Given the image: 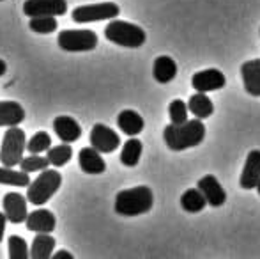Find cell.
Segmentation results:
<instances>
[{
	"instance_id": "1",
	"label": "cell",
	"mask_w": 260,
	"mask_h": 259,
	"mask_svg": "<svg viewBox=\"0 0 260 259\" xmlns=\"http://www.w3.org/2000/svg\"><path fill=\"white\" fill-rule=\"evenodd\" d=\"M206 138V126L202 119H189L182 125H168L163 130V140L172 151H184L202 144Z\"/></svg>"
},
{
	"instance_id": "2",
	"label": "cell",
	"mask_w": 260,
	"mask_h": 259,
	"mask_svg": "<svg viewBox=\"0 0 260 259\" xmlns=\"http://www.w3.org/2000/svg\"><path fill=\"white\" fill-rule=\"evenodd\" d=\"M154 204L152 190L145 185L120 190L115 197V213L122 217H137L151 211Z\"/></svg>"
},
{
	"instance_id": "3",
	"label": "cell",
	"mask_w": 260,
	"mask_h": 259,
	"mask_svg": "<svg viewBox=\"0 0 260 259\" xmlns=\"http://www.w3.org/2000/svg\"><path fill=\"white\" fill-rule=\"evenodd\" d=\"M105 38L119 46L138 48L145 43L147 36H145L144 28L138 27V25L122 20H112L105 28Z\"/></svg>"
},
{
	"instance_id": "4",
	"label": "cell",
	"mask_w": 260,
	"mask_h": 259,
	"mask_svg": "<svg viewBox=\"0 0 260 259\" xmlns=\"http://www.w3.org/2000/svg\"><path fill=\"white\" fill-rule=\"evenodd\" d=\"M62 185V176L55 169H46L28 185L27 188V199L28 203L41 206V204L48 203L52 197L57 194L58 188Z\"/></svg>"
},
{
	"instance_id": "5",
	"label": "cell",
	"mask_w": 260,
	"mask_h": 259,
	"mask_svg": "<svg viewBox=\"0 0 260 259\" xmlns=\"http://www.w3.org/2000/svg\"><path fill=\"white\" fill-rule=\"evenodd\" d=\"M27 137L25 131L18 126L6 130L2 138V146H0V162L4 167H16L23 160V153L27 148Z\"/></svg>"
},
{
	"instance_id": "6",
	"label": "cell",
	"mask_w": 260,
	"mask_h": 259,
	"mask_svg": "<svg viewBox=\"0 0 260 259\" xmlns=\"http://www.w3.org/2000/svg\"><path fill=\"white\" fill-rule=\"evenodd\" d=\"M57 45L64 52H90L98 46V34L89 28H80V31H68L58 32Z\"/></svg>"
},
{
	"instance_id": "7",
	"label": "cell",
	"mask_w": 260,
	"mask_h": 259,
	"mask_svg": "<svg viewBox=\"0 0 260 259\" xmlns=\"http://www.w3.org/2000/svg\"><path fill=\"white\" fill-rule=\"evenodd\" d=\"M120 13V7L115 2H100L89 4V6L75 7L71 13L76 23H92V21L115 20Z\"/></svg>"
},
{
	"instance_id": "8",
	"label": "cell",
	"mask_w": 260,
	"mask_h": 259,
	"mask_svg": "<svg viewBox=\"0 0 260 259\" xmlns=\"http://www.w3.org/2000/svg\"><path fill=\"white\" fill-rule=\"evenodd\" d=\"M68 11L66 0H25L23 13L28 18L62 16Z\"/></svg>"
},
{
	"instance_id": "9",
	"label": "cell",
	"mask_w": 260,
	"mask_h": 259,
	"mask_svg": "<svg viewBox=\"0 0 260 259\" xmlns=\"http://www.w3.org/2000/svg\"><path fill=\"white\" fill-rule=\"evenodd\" d=\"M90 144L100 153H113L120 146V137L110 126L98 123L90 130Z\"/></svg>"
},
{
	"instance_id": "10",
	"label": "cell",
	"mask_w": 260,
	"mask_h": 259,
	"mask_svg": "<svg viewBox=\"0 0 260 259\" xmlns=\"http://www.w3.org/2000/svg\"><path fill=\"white\" fill-rule=\"evenodd\" d=\"M226 83V78L219 69L216 68H209L202 69V71L195 73L191 78V85L197 93H211V91H218L223 89Z\"/></svg>"
},
{
	"instance_id": "11",
	"label": "cell",
	"mask_w": 260,
	"mask_h": 259,
	"mask_svg": "<svg viewBox=\"0 0 260 259\" xmlns=\"http://www.w3.org/2000/svg\"><path fill=\"white\" fill-rule=\"evenodd\" d=\"M27 200L21 194L18 192H9V194L4 195V213H6L7 220L11 224H21V222L27 220L28 211H27Z\"/></svg>"
},
{
	"instance_id": "12",
	"label": "cell",
	"mask_w": 260,
	"mask_h": 259,
	"mask_svg": "<svg viewBox=\"0 0 260 259\" xmlns=\"http://www.w3.org/2000/svg\"><path fill=\"white\" fill-rule=\"evenodd\" d=\"M197 188L206 197L207 204L212 208H219L225 204L226 200V192L225 188L219 185V181L216 180L212 174H207V176L200 178L199 183H197Z\"/></svg>"
},
{
	"instance_id": "13",
	"label": "cell",
	"mask_w": 260,
	"mask_h": 259,
	"mask_svg": "<svg viewBox=\"0 0 260 259\" xmlns=\"http://www.w3.org/2000/svg\"><path fill=\"white\" fill-rule=\"evenodd\" d=\"M260 180V149H251L246 156V162H244L243 172L239 178V185L244 190H251V188H257Z\"/></svg>"
},
{
	"instance_id": "14",
	"label": "cell",
	"mask_w": 260,
	"mask_h": 259,
	"mask_svg": "<svg viewBox=\"0 0 260 259\" xmlns=\"http://www.w3.org/2000/svg\"><path fill=\"white\" fill-rule=\"evenodd\" d=\"M25 224L28 231L38 233V235H50L57 225V218L50 210H36L28 213Z\"/></svg>"
},
{
	"instance_id": "15",
	"label": "cell",
	"mask_w": 260,
	"mask_h": 259,
	"mask_svg": "<svg viewBox=\"0 0 260 259\" xmlns=\"http://www.w3.org/2000/svg\"><path fill=\"white\" fill-rule=\"evenodd\" d=\"M53 130L55 135L64 144H71V142H76L82 137V126L78 125L76 119L69 118V116H57L53 119Z\"/></svg>"
},
{
	"instance_id": "16",
	"label": "cell",
	"mask_w": 260,
	"mask_h": 259,
	"mask_svg": "<svg viewBox=\"0 0 260 259\" xmlns=\"http://www.w3.org/2000/svg\"><path fill=\"white\" fill-rule=\"evenodd\" d=\"M25 121V108L18 101H0V128H14Z\"/></svg>"
},
{
	"instance_id": "17",
	"label": "cell",
	"mask_w": 260,
	"mask_h": 259,
	"mask_svg": "<svg viewBox=\"0 0 260 259\" xmlns=\"http://www.w3.org/2000/svg\"><path fill=\"white\" fill-rule=\"evenodd\" d=\"M241 76L246 93L251 96H260V59L246 61L241 66Z\"/></svg>"
},
{
	"instance_id": "18",
	"label": "cell",
	"mask_w": 260,
	"mask_h": 259,
	"mask_svg": "<svg viewBox=\"0 0 260 259\" xmlns=\"http://www.w3.org/2000/svg\"><path fill=\"white\" fill-rule=\"evenodd\" d=\"M78 163L80 169L87 174H103L106 170V163L101 158V153L98 149L90 148H83L78 155Z\"/></svg>"
},
{
	"instance_id": "19",
	"label": "cell",
	"mask_w": 260,
	"mask_h": 259,
	"mask_svg": "<svg viewBox=\"0 0 260 259\" xmlns=\"http://www.w3.org/2000/svg\"><path fill=\"white\" fill-rule=\"evenodd\" d=\"M117 126L126 135H129V137H137V135L142 133V130H144L145 121L138 112L127 108V110H122L117 116Z\"/></svg>"
},
{
	"instance_id": "20",
	"label": "cell",
	"mask_w": 260,
	"mask_h": 259,
	"mask_svg": "<svg viewBox=\"0 0 260 259\" xmlns=\"http://www.w3.org/2000/svg\"><path fill=\"white\" fill-rule=\"evenodd\" d=\"M152 75H154L156 82L168 83L177 76V64L172 57L159 55L154 61V66H152Z\"/></svg>"
},
{
	"instance_id": "21",
	"label": "cell",
	"mask_w": 260,
	"mask_h": 259,
	"mask_svg": "<svg viewBox=\"0 0 260 259\" xmlns=\"http://www.w3.org/2000/svg\"><path fill=\"white\" fill-rule=\"evenodd\" d=\"M55 245L57 242L52 235H38L32 240L30 259H52Z\"/></svg>"
},
{
	"instance_id": "22",
	"label": "cell",
	"mask_w": 260,
	"mask_h": 259,
	"mask_svg": "<svg viewBox=\"0 0 260 259\" xmlns=\"http://www.w3.org/2000/svg\"><path fill=\"white\" fill-rule=\"evenodd\" d=\"M188 108L197 119H207L212 116L214 112V105H212L211 98L206 93H197L189 98L188 101Z\"/></svg>"
},
{
	"instance_id": "23",
	"label": "cell",
	"mask_w": 260,
	"mask_h": 259,
	"mask_svg": "<svg viewBox=\"0 0 260 259\" xmlns=\"http://www.w3.org/2000/svg\"><path fill=\"white\" fill-rule=\"evenodd\" d=\"M142 151H144V144H142L138 138L129 137L122 146V151H120V163L126 167H135L140 162Z\"/></svg>"
},
{
	"instance_id": "24",
	"label": "cell",
	"mask_w": 260,
	"mask_h": 259,
	"mask_svg": "<svg viewBox=\"0 0 260 259\" xmlns=\"http://www.w3.org/2000/svg\"><path fill=\"white\" fill-rule=\"evenodd\" d=\"M207 200L199 188H188L184 194L181 195V208L186 213H199L206 208Z\"/></svg>"
},
{
	"instance_id": "25",
	"label": "cell",
	"mask_w": 260,
	"mask_h": 259,
	"mask_svg": "<svg viewBox=\"0 0 260 259\" xmlns=\"http://www.w3.org/2000/svg\"><path fill=\"white\" fill-rule=\"evenodd\" d=\"M32 181L27 172L16 170L13 167H0V185H11V187H28Z\"/></svg>"
},
{
	"instance_id": "26",
	"label": "cell",
	"mask_w": 260,
	"mask_h": 259,
	"mask_svg": "<svg viewBox=\"0 0 260 259\" xmlns=\"http://www.w3.org/2000/svg\"><path fill=\"white\" fill-rule=\"evenodd\" d=\"M46 158L50 160V165L53 167H64L73 158V148L71 144H58L46 153Z\"/></svg>"
},
{
	"instance_id": "27",
	"label": "cell",
	"mask_w": 260,
	"mask_h": 259,
	"mask_svg": "<svg viewBox=\"0 0 260 259\" xmlns=\"http://www.w3.org/2000/svg\"><path fill=\"white\" fill-rule=\"evenodd\" d=\"M52 149V137L46 131H38L32 135V138L27 142V151L30 155H41V153H48Z\"/></svg>"
},
{
	"instance_id": "28",
	"label": "cell",
	"mask_w": 260,
	"mask_h": 259,
	"mask_svg": "<svg viewBox=\"0 0 260 259\" xmlns=\"http://www.w3.org/2000/svg\"><path fill=\"white\" fill-rule=\"evenodd\" d=\"M9 259H30V249L21 236H9Z\"/></svg>"
},
{
	"instance_id": "29",
	"label": "cell",
	"mask_w": 260,
	"mask_h": 259,
	"mask_svg": "<svg viewBox=\"0 0 260 259\" xmlns=\"http://www.w3.org/2000/svg\"><path fill=\"white\" fill-rule=\"evenodd\" d=\"M21 170L23 172H39V170H46L50 167V160L46 158V156H41V155H30L27 156V158L21 160L20 163Z\"/></svg>"
},
{
	"instance_id": "30",
	"label": "cell",
	"mask_w": 260,
	"mask_h": 259,
	"mask_svg": "<svg viewBox=\"0 0 260 259\" xmlns=\"http://www.w3.org/2000/svg\"><path fill=\"white\" fill-rule=\"evenodd\" d=\"M188 105L182 100H174L168 105V116H170L172 125H182V123L189 121L188 119Z\"/></svg>"
},
{
	"instance_id": "31",
	"label": "cell",
	"mask_w": 260,
	"mask_h": 259,
	"mask_svg": "<svg viewBox=\"0 0 260 259\" xmlns=\"http://www.w3.org/2000/svg\"><path fill=\"white\" fill-rule=\"evenodd\" d=\"M28 27H30V31L38 32V34H50V32L57 31L58 23L55 16H43V18H30Z\"/></svg>"
},
{
	"instance_id": "32",
	"label": "cell",
	"mask_w": 260,
	"mask_h": 259,
	"mask_svg": "<svg viewBox=\"0 0 260 259\" xmlns=\"http://www.w3.org/2000/svg\"><path fill=\"white\" fill-rule=\"evenodd\" d=\"M52 259H75V256H73L71 252H69V250H57V252L53 254L52 256Z\"/></svg>"
},
{
	"instance_id": "33",
	"label": "cell",
	"mask_w": 260,
	"mask_h": 259,
	"mask_svg": "<svg viewBox=\"0 0 260 259\" xmlns=\"http://www.w3.org/2000/svg\"><path fill=\"white\" fill-rule=\"evenodd\" d=\"M6 222H7L6 213H2V211H0V242L4 240V233H6Z\"/></svg>"
},
{
	"instance_id": "34",
	"label": "cell",
	"mask_w": 260,
	"mask_h": 259,
	"mask_svg": "<svg viewBox=\"0 0 260 259\" xmlns=\"http://www.w3.org/2000/svg\"><path fill=\"white\" fill-rule=\"evenodd\" d=\"M6 71H7V64L4 63L2 59H0V76H4V75H6Z\"/></svg>"
},
{
	"instance_id": "35",
	"label": "cell",
	"mask_w": 260,
	"mask_h": 259,
	"mask_svg": "<svg viewBox=\"0 0 260 259\" xmlns=\"http://www.w3.org/2000/svg\"><path fill=\"white\" fill-rule=\"evenodd\" d=\"M257 190H258V194H260V180H258V185H257Z\"/></svg>"
}]
</instances>
